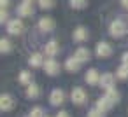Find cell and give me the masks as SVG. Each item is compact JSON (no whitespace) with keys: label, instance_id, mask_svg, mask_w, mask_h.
Listing matches in <instances>:
<instances>
[{"label":"cell","instance_id":"obj_22","mask_svg":"<svg viewBox=\"0 0 128 117\" xmlns=\"http://www.w3.org/2000/svg\"><path fill=\"white\" fill-rule=\"evenodd\" d=\"M11 49H12L11 40H7V39H2V40H0V51H2V53H11Z\"/></svg>","mask_w":128,"mask_h":117},{"label":"cell","instance_id":"obj_25","mask_svg":"<svg viewBox=\"0 0 128 117\" xmlns=\"http://www.w3.org/2000/svg\"><path fill=\"white\" fill-rule=\"evenodd\" d=\"M54 5V0H39V7L40 9H51Z\"/></svg>","mask_w":128,"mask_h":117},{"label":"cell","instance_id":"obj_18","mask_svg":"<svg viewBox=\"0 0 128 117\" xmlns=\"http://www.w3.org/2000/svg\"><path fill=\"white\" fill-rule=\"evenodd\" d=\"M39 94H40V89H39V86H35V84H30V86H26V96H28V98L35 100V98H39Z\"/></svg>","mask_w":128,"mask_h":117},{"label":"cell","instance_id":"obj_17","mask_svg":"<svg viewBox=\"0 0 128 117\" xmlns=\"http://www.w3.org/2000/svg\"><path fill=\"white\" fill-rule=\"evenodd\" d=\"M105 98L114 105V103H118V101H119V98H121V96H119V93H118L114 87H110V89H107V91H105Z\"/></svg>","mask_w":128,"mask_h":117},{"label":"cell","instance_id":"obj_8","mask_svg":"<svg viewBox=\"0 0 128 117\" xmlns=\"http://www.w3.org/2000/svg\"><path fill=\"white\" fill-rule=\"evenodd\" d=\"M44 53H46V56L54 58V56L60 53V46L56 44V40H49V42L46 44V47H44Z\"/></svg>","mask_w":128,"mask_h":117},{"label":"cell","instance_id":"obj_19","mask_svg":"<svg viewBox=\"0 0 128 117\" xmlns=\"http://www.w3.org/2000/svg\"><path fill=\"white\" fill-rule=\"evenodd\" d=\"M110 107H112V103H110V101H109L105 96H104V98H100V100H96V108H98V110H102V112H107Z\"/></svg>","mask_w":128,"mask_h":117},{"label":"cell","instance_id":"obj_20","mask_svg":"<svg viewBox=\"0 0 128 117\" xmlns=\"http://www.w3.org/2000/svg\"><path fill=\"white\" fill-rule=\"evenodd\" d=\"M20 82L23 86H30L32 84V72H21L20 73Z\"/></svg>","mask_w":128,"mask_h":117},{"label":"cell","instance_id":"obj_29","mask_svg":"<svg viewBox=\"0 0 128 117\" xmlns=\"http://www.w3.org/2000/svg\"><path fill=\"white\" fill-rule=\"evenodd\" d=\"M0 5H2V9H6L9 5V0H0Z\"/></svg>","mask_w":128,"mask_h":117},{"label":"cell","instance_id":"obj_30","mask_svg":"<svg viewBox=\"0 0 128 117\" xmlns=\"http://www.w3.org/2000/svg\"><path fill=\"white\" fill-rule=\"evenodd\" d=\"M121 59H123V65H128V53H124Z\"/></svg>","mask_w":128,"mask_h":117},{"label":"cell","instance_id":"obj_27","mask_svg":"<svg viewBox=\"0 0 128 117\" xmlns=\"http://www.w3.org/2000/svg\"><path fill=\"white\" fill-rule=\"evenodd\" d=\"M7 16H9V14H7V11H4V9H2V12H0V21H2V23H4V21H7Z\"/></svg>","mask_w":128,"mask_h":117},{"label":"cell","instance_id":"obj_10","mask_svg":"<svg viewBox=\"0 0 128 117\" xmlns=\"http://www.w3.org/2000/svg\"><path fill=\"white\" fill-rule=\"evenodd\" d=\"M18 14L23 16V18H28V16H34V5L30 2H23L20 7H18Z\"/></svg>","mask_w":128,"mask_h":117},{"label":"cell","instance_id":"obj_4","mask_svg":"<svg viewBox=\"0 0 128 117\" xmlns=\"http://www.w3.org/2000/svg\"><path fill=\"white\" fill-rule=\"evenodd\" d=\"M49 101L53 107H58L65 101V91L63 89H53L51 94H49Z\"/></svg>","mask_w":128,"mask_h":117},{"label":"cell","instance_id":"obj_28","mask_svg":"<svg viewBox=\"0 0 128 117\" xmlns=\"http://www.w3.org/2000/svg\"><path fill=\"white\" fill-rule=\"evenodd\" d=\"M56 117H70V115H68V112L62 110V112H58V114H56Z\"/></svg>","mask_w":128,"mask_h":117},{"label":"cell","instance_id":"obj_1","mask_svg":"<svg viewBox=\"0 0 128 117\" xmlns=\"http://www.w3.org/2000/svg\"><path fill=\"white\" fill-rule=\"evenodd\" d=\"M126 32H128L126 23H124V21H121V19H114V21L110 23V26H109V33H110L112 37H116V39H119V37L126 35Z\"/></svg>","mask_w":128,"mask_h":117},{"label":"cell","instance_id":"obj_2","mask_svg":"<svg viewBox=\"0 0 128 117\" xmlns=\"http://www.w3.org/2000/svg\"><path fill=\"white\" fill-rule=\"evenodd\" d=\"M14 105H16V100H14L12 94L6 93V94L0 96V110H2V112H11L14 108Z\"/></svg>","mask_w":128,"mask_h":117},{"label":"cell","instance_id":"obj_13","mask_svg":"<svg viewBox=\"0 0 128 117\" xmlns=\"http://www.w3.org/2000/svg\"><path fill=\"white\" fill-rule=\"evenodd\" d=\"M39 28H40L42 32H53V30H54V21H53L51 18H42V19L39 21Z\"/></svg>","mask_w":128,"mask_h":117},{"label":"cell","instance_id":"obj_5","mask_svg":"<svg viewBox=\"0 0 128 117\" xmlns=\"http://www.w3.org/2000/svg\"><path fill=\"white\" fill-rule=\"evenodd\" d=\"M23 30H25V25H23L21 19H12L7 25V32L11 35H20V33H23Z\"/></svg>","mask_w":128,"mask_h":117},{"label":"cell","instance_id":"obj_24","mask_svg":"<svg viewBox=\"0 0 128 117\" xmlns=\"http://www.w3.org/2000/svg\"><path fill=\"white\" fill-rule=\"evenodd\" d=\"M70 5L74 9H84L88 5V0H70Z\"/></svg>","mask_w":128,"mask_h":117},{"label":"cell","instance_id":"obj_12","mask_svg":"<svg viewBox=\"0 0 128 117\" xmlns=\"http://www.w3.org/2000/svg\"><path fill=\"white\" fill-rule=\"evenodd\" d=\"M100 73H98V70H95V68H91V70H88V73H86V82L90 84V86H96L98 82H100Z\"/></svg>","mask_w":128,"mask_h":117},{"label":"cell","instance_id":"obj_32","mask_svg":"<svg viewBox=\"0 0 128 117\" xmlns=\"http://www.w3.org/2000/svg\"><path fill=\"white\" fill-rule=\"evenodd\" d=\"M25 2H30V4H32V2H34V0H25Z\"/></svg>","mask_w":128,"mask_h":117},{"label":"cell","instance_id":"obj_15","mask_svg":"<svg viewBox=\"0 0 128 117\" xmlns=\"http://www.w3.org/2000/svg\"><path fill=\"white\" fill-rule=\"evenodd\" d=\"M74 56H76L81 63H84V61H90V59H91V58H90L91 54H90V51H88L86 47H79V49L74 53Z\"/></svg>","mask_w":128,"mask_h":117},{"label":"cell","instance_id":"obj_11","mask_svg":"<svg viewBox=\"0 0 128 117\" xmlns=\"http://www.w3.org/2000/svg\"><path fill=\"white\" fill-rule=\"evenodd\" d=\"M65 68H67L68 72L76 73V72H79V68H81V61H79L76 56H72V58H68V59L65 61Z\"/></svg>","mask_w":128,"mask_h":117},{"label":"cell","instance_id":"obj_23","mask_svg":"<svg viewBox=\"0 0 128 117\" xmlns=\"http://www.w3.org/2000/svg\"><path fill=\"white\" fill-rule=\"evenodd\" d=\"M28 117H46V115H44V110H42V107H34V108L30 110Z\"/></svg>","mask_w":128,"mask_h":117},{"label":"cell","instance_id":"obj_31","mask_svg":"<svg viewBox=\"0 0 128 117\" xmlns=\"http://www.w3.org/2000/svg\"><path fill=\"white\" fill-rule=\"evenodd\" d=\"M121 5H123V7H126V9H128V0H121Z\"/></svg>","mask_w":128,"mask_h":117},{"label":"cell","instance_id":"obj_26","mask_svg":"<svg viewBox=\"0 0 128 117\" xmlns=\"http://www.w3.org/2000/svg\"><path fill=\"white\" fill-rule=\"evenodd\" d=\"M88 117H105V112H102V110H98V108L95 107V108H91V110L88 112Z\"/></svg>","mask_w":128,"mask_h":117},{"label":"cell","instance_id":"obj_21","mask_svg":"<svg viewBox=\"0 0 128 117\" xmlns=\"http://www.w3.org/2000/svg\"><path fill=\"white\" fill-rule=\"evenodd\" d=\"M116 77L121 79V80L128 79V65H121V66L116 70Z\"/></svg>","mask_w":128,"mask_h":117},{"label":"cell","instance_id":"obj_16","mask_svg":"<svg viewBox=\"0 0 128 117\" xmlns=\"http://www.w3.org/2000/svg\"><path fill=\"white\" fill-rule=\"evenodd\" d=\"M28 63H30L32 66H44V58H42L40 53H34V54L30 56Z\"/></svg>","mask_w":128,"mask_h":117},{"label":"cell","instance_id":"obj_6","mask_svg":"<svg viewBox=\"0 0 128 117\" xmlns=\"http://www.w3.org/2000/svg\"><path fill=\"white\" fill-rule=\"evenodd\" d=\"M44 70H46L48 75H58V73H60V63H58L56 59L49 58V59H46V63H44Z\"/></svg>","mask_w":128,"mask_h":117},{"label":"cell","instance_id":"obj_7","mask_svg":"<svg viewBox=\"0 0 128 117\" xmlns=\"http://www.w3.org/2000/svg\"><path fill=\"white\" fill-rule=\"evenodd\" d=\"M112 54V47L107 42H98L96 44V56L98 58H109Z\"/></svg>","mask_w":128,"mask_h":117},{"label":"cell","instance_id":"obj_9","mask_svg":"<svg viewBox=\"0 0 128 117\" xmlns=\"http://www.w3.org/2000/svg\"><path fill=\"white\" fill-rule=\"evenodd\" d=\"M98 84H100V87L105 89V91L110 89V87L114 86V75H112V73H104V75L100 77V82H98Z\"/></svg>","mask_w":128,"mask_h":117},{"label":"cell","instance_id":"obj_14","mask_svg":"<svg viewBox=\"0 0 128 117\" xmlns=\"http://www.w3.org/2000/svg\"><path fill=\"white\" fill-rule=\"evenodd\" d=\"M86 39H88V30L84 26H77L74 30V40L76 42H84Z\"/></svg>","mask_w":128,"mask_h":117},{"label":"cell","instance_id":"obj_3","mask_svg":"<svg viewBox=\"0 0 128 117\" xmlns=\"http://www.w3.org/2000/svg\"><path fill=\"white\" fill-rule=\"evenodd\" d=\"M70 98H72V103L76 105H82L86 101V91L82 87H74L72 93H70Z\"/></svg>","mask_w":128,"mask_h":117}]
</instances>
